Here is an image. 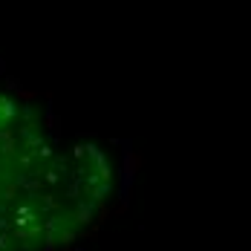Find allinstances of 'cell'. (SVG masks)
Segmentation results:
<instances>
[{
	"label": "cell",
	"mask_w": 251,
	"mask_h": 251,
	"mask_svg": "<svg viewBox=\"0 0 251 251\" xmlns=\"http://www.w3.org/2000/svg\"><path fill=\"white\" fill-rule=\"evenodd\" d=\"M61 165L0 101V251L29 243L55 220Z\"/></svg>",
	"instance_id": "obj_1"
}]
</instances>
